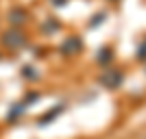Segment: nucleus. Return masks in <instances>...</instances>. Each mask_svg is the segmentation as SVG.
Listing matches in <instances>:
<instances>
[{
	"instance_id": "15",
	"label": "nucleus",
	"mask_w": 146,
	"mask_h": 139,
	"mask_svg": "<svg viewBox=\"0 0 146 139\" xmlns=\"http://www.w3.org/2000/svg\"><path fill=\"white\" fill-rule=\"evenodd\" d=\"M144 74H146V67H144Z\"/></svg>"
},
{
	"instance_id": "10",
	"label": "nucleus",
	"mask_w": 146,
	"mask_h": 139,
	"mask_svg": "<svg viewBox=\"0 0 146 139\" xmlns=\"http://www.w3.org/2000/svg\"><path fill=\"white\" fill-rule=\"evenodd\" d=\"M135 59L140 61V63H146V37L137 43V48H135Z\"/></svg>"
},
{
	"instance_id": "2",
	"label": "nucleus",
	"mask_w": 146,
	"mask_h": 139,
	"mask_svg": "<svg viewBox=\"0 0 146 139\" xmlns=\"http://www.w3.org/2000/svg\"><path fill=\"white\" fill-rule=\"evenodd\" d=\"M26 43H29V37H26V33L22 28H9L2 35V46L9 50H20V48H24Z\"/></svg>"
},
{
	"instance_id": "11",
	"label": "nucleus",
	"mask_w": 146,
	"mask_h": 139,
	"mask_svg": "<svg viewBox=\"0 0 146 139\" xmlns=\"http://www.w3.org/2000/svg\"><path fill=\"white\" fill-rule=\"evenodd\" d=\"M105 18H107V13H103V11L96 13V15L90 20V24H87V26H90V28H96V26H100V24L105 22Z\"/></svg>"
},
{
	"instance_id": "3",
	"label": "nucleus",
	"mask_w": 146,
	"mask_h": 139,
	"mask_svg": "<svg viewBox=\"0 0 146 139\" xmlns=\"http://www.w3.org/2000/svg\"><path fill=\"white\" fill-rule=\"evenodd\" d=\"M59 52H61L63 57H68V59H72V57L81 55V52H83V39H81L79 35H68L66 39L61 42Z\"/></svg>"
},
{
	"instance_id": "12",
	"label": "nucleus",
	"mask_w": 146,
	"mask_h": 139,
	"mask_svg": "<svg viewBox=\"0 0 146 139\" xmlns=\"http://www.w3.org/2000/svg\"><path fill=\"white\" fill-rule=\"evenodd\" d=\"M39 98H42V94H39V91H31L29 96H24V100H22V102H24L26 107H31V104H33V102H37Z\"/></svg>"
},
{
	"instance_id": "14",
	"label": "nucleus",
	"mask_w": 146,
	"mask_h": 139,
	"mask_svg": "<svg viewBox=\"0 0 146 139\" xmlns=\"http://www.w3.org/2000/svg\"><path fill=\"white\" fill-rule=\"evenodd\" d=\"M109 2H116V0H109Z\"/></svg>"
},
{
	"instance_id": "1",
	"label": "nucleus",
	"mask_w": 146,
	"mask_h": 139,
	"mask_svg": "<svg viewBox=\"0 0 146 139\" xmlns=\"http://www.w3.org/2000/svg\"><path fill=\"white\" fill-rule=\"evenodd\" d=\"M96 80H98L100 87L113 91V89H120L122 87V83H124V72L118 70V67H113V65H107V67H103V72L98 74Z\"/></svg>"
},
{
	"instance_id": "6",
	"label": "nucleus",
	"mask_w": 146,
	"mask_h": 139,
	"mask_svg": "<svg viewBox=\"0 0 146 139\" xmlns=\"http://www.w3.org/2000/svg\"><path fill=\"white\" fill-rule=\"evenodd\" d=\"M113 59H116V52H113V48L111 46H103V48L96 52V65L100 67H107L113 63Z\"/></svg>"
},
{
	"instance_id": "4",
	"label": "nucleus",
	"mask_w": 146,
	"mask_h": 139,
	"mask_svg": "<svg viewBox=\"0 0 146 139\" xmlns=\"http://www.w3.org/2000/svg\"><path fill=\"white\" fill-rule=\"evenodd\" d=\"M7 18H9V22H11V24L15 26V28H22V26H24L26 22H29L31 13L26 11L24 7H13L11 11H9V15H7Z\"/></svg>"
},
{
	"instance_id": "7",
	"label": "nucleus",
	"mask_w": 146,
	"mask_h": 139,
	"mask_svg": "<svg viewBox=\"0 0 146 139\" xmlns=\"http://www.w3.org/2000/svg\"><path fill=\"white\" fill-rule=\"evenodd\" d=\"M42 30L46 33V35H55L57 30H61V22H59L57 18H48V20L42 24Z\"/></svg>"
},
{
	"instance_id": "9",
	"label": "nucleus",
	"mask_w": 146,
	"mask_h": 139,
	"mask_svg": "<svg viewBox=\"0 0 146 139\" xmlns=\"http://www.w3.org/2000/svg\"><path fill=\"white\" fill-rule=\"evenodd\" d=\"M22 76H24L26 80H31V83L39 80V72H35V67H33V65H24V67H22Z\"/></svg>"
},
{
	"instance_id": "5",
	"label": "nucleus",
	"mask_w": 146,
	"mask_h": 139,
	"mask_svg": "<svg viewBox=\"0 0 146 139\" xmlns=\"http://www.w3.org/2000/svg\"><path fill=\"white\" fill-rule=\"evenodd\" d=\"M66 111V104L63 102H59V104H55L52 109H48L44 115H39V120H37V126H48V124H52V122L59 117L61 113Z\"/></svg>"
},
{
	"instance_id": "13",
	"label": "nucleus",
	"mask_w": 146,
	"mask_h": 139,
	"mask_svg": "<svg viewBox=\"0 0 146 139\" xmlns=\"http://www.w3.org/2000/svg\"><path fill=\"white\" fill-rule=\"evenodd\" d=\"M48 2H50L52 7H55V9H61V7H66L68 2H70V0H48Z\"/></svg>"
},
{
	"instance_id": "8",
	"label": "nucleus",
	"mask_w": 146,
	"mask_h": 139,
	"mask_svg": "<svg viewBox=\"0 0 146 139\" xmlns=\"http://www.w3.org/2000/svg\"><path fill=\"white\" fill-rule=\"evenodd\" d=\"M26 109H29V107H26L24 102H18V104H15V107H13L11 111H9V113H7V120H9V122H15V120H18V117H20L22 113H24Z\"/></svg>"
}]
</instances>
